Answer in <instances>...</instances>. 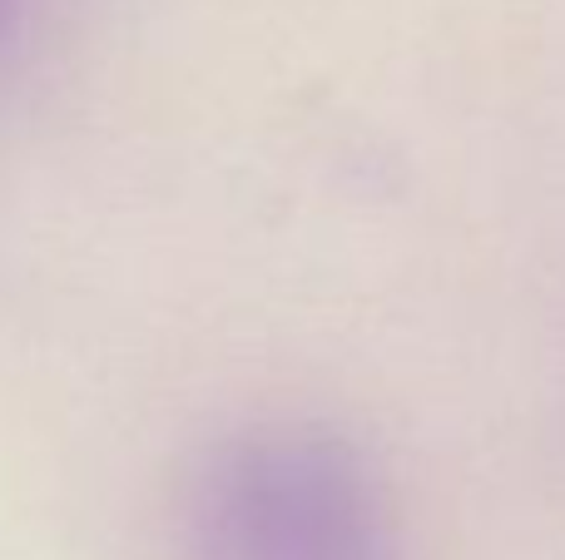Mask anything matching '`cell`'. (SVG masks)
I'll list each match as a JSON object with an SVG mask.
<instances>
[{
  "instance_id": "cell-1",
  "label": "cell",
  "mask_w": 565,
  "mask_h": 560,
  "mask_svg": "<svg viewBox=\"0 0 565 560\" xmlns=\"http://www.w3.org/2000/svg\"><path fill=\"white\" fill-rule=\"evenodd\" d=\"M174 560H397L372 456L318 417H254L189 462Z\"/></svg>"
},
{
  "instance_id": "cell-2",
  "label": "cell",
  "mask_w": 565,
  "mask_h": 560,
  "mask_svg": "<svg viewBox=\"0 0 565 560\" xmlns=\"http://www.w3.org/2000/svg\"><path fill=\"white\" fill-rule=\"evenodd\" d=\"M10 15H15V0H0V30L10 25Z\"/></svg>"
}]
</instances>
